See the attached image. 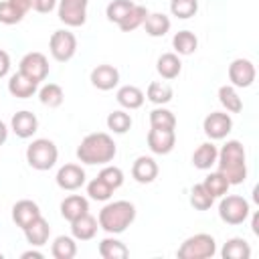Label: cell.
<instances>
[{
    "label": "cell",
    "instance_id": "cell-1",
    "mask_svg": "<svg viewBox=\"0 0 259 259\" xmlns=\"http://www.w3.org/2000/svg\"><path fill=\"white\" fill-rule=\"evenodd\" d=\"M117 154V148H115V142L109 134L105 132H95V134H89L81 140L79 148H77V158L79 162L83 164H89V166H95V164H107L115 158Z\"/></svg>",
    "mask_w": 259,
    "mask_h": 259
},
{
    "label": "cell",
    "instance_id": "cell-2",
    "mask_svg": "<svg viewBox=\"0 0 259 259\" xmlns=\"http://www.w3.org/2000/svg\"><path fill=\"white\" fill-rule=\"evenodd\" d=\"M219 172L229 180V184H241L247 178V162H245V148L237 140H229L219 156H217Z\"/></svg>",
    "mask_w": 259,
    "mask_h": 259
},
{
    "label": "cell",
    "instance_id": "cell-3",
    "mask_svg": "<svg viewBox=\"0 0 259 259\" xmlns=\"http://www.w3.org/2000/svg\"><path fill=\"white\" fill-rule=\"evenodd\" d=\"M136 221V206L130 200H115L105 204L99 210L97 223L99 227L109 233V235H119L123 233L132 223Z\"/></svg>",
    "mask_w": 259,
    "mask_h": 259
},
{
    "label": "cell",
    "instance_id": "cell-4",
    "mask_svg": "<svg viewBox=\"0 0 259 259\" xmlns=\"http://www.w3.org/2000/svg\"><path fill=\"white\" fill-rule=\"evenodd\" d=\"M59 158V150L55 146V142L47 140V138H38L32 140V144L26 148V162L30 168L34 170H51L57 164Z\"/></svg>",
    "mask_w": 259,
    "mask_h": 259
},
{
    "label": "cell",
    "instance_id": "cell-5",
    "mask_svg": "<svg viewBox=\"0 0 259 259\" xmlns=\"http://www.w3.org/2000/svg\"><path fill=\"white\" fill-rule=\"evenodd\" d=\"M214 253H217V241L206 233H196L178 247L180 259H208Z\"/></svg>",
    "mask_w": 259,
    "mask_h": 259
},
{
    "label": "cell",
    "instance_id": "cell-6",
    "mask_svg": "<svg viewBox=\"0 0 259 259\" xmlns=\"http://www.w3.org/2000/svg\"><path fill=\"white\" fill-rule=\"evenodd\" d=\"M249 212H251L249 202L243 196H237V194L223 196V200L219 204V217L227 225H241V223H245Z\"/></svg>",
    "mask_w": 259,
    "mask_h": 259
},
{
    "label": "cell",
    "instance_id": "cell-7",
    "mask_svg": "<svg viewBox=\"0 0 259 259\" xmlns=\"http://www.w3.org/2000/svg\"><path fill=\"white\" fill-rule=\"evenodd\" d=\"M49 51L55 61H71L77 53V36L71 30H55L49 40Z\"/></svg>",
    "mask_w": 259,
    "mask_h": 259
},
{
    "label": "cell",
    "instance_id": "cell-8",
    "mask_svg": "<svg viewBox=\"0 0 259 259\" xmlns=\"http://www.w3.org/2000/svg\"><path fill=\"white\" fill-rule=\"evenodd\" d=\"M18 71L22 75H26L28 79H32L34 83H40L47 79L49 75V59L38 53V51H32V53H26L22 59H20V65H18Z\"/></svg>",
    "mask_w": 259,
    "mask_h": 259
},
{
    "label": "cell",
    "instance_id": "cell-9",
    "mask_svg": "<svg viewBox=\"0 0 259 259\" xmlns=\"http://www.w3.org/2000/svg\"><path fill=\"white\" fill-rule=\"evenodd\" d=\"M89 0H59V20L67 26H83Z\"/></svg>",
    "mask_w": 259,
    "mask_h": 259
},
{
    "label": "cell",
    "instance_id": "cell-10",
    "mask_svg": "<svg viewBox=\"0 0 259 259\" xmlns=\"http://www.w3.org/2000/svg\"><path fill=\"white\" fill-rule=\"evenodd\" d=\"M231 127H233V119L225 111H212L202 121V130H204V134L210 140H223V138H227V134L231 132Z\"/></svg>",
    "mask_w": 259,
    "mask_h": 259
},
{
    "label": "cell",
    "instance_id": "cell-11",
    "mask_svg": "<svg viewBox=\"0 0 259 259\" xmlns=\"http://www.w3.org/2000/svg\"><path fill=\"white\" fill-rule=\"evenodd\" d=\"M229 81L233 87H251L255 81V65L249 59H235L229 65Z\"/></svg>",
    "mask_w": 259,
    "mask_h": 259
},
{
    "label": "cell",
    "instance_id": "cell-12",
    "mask_svg": "<svg viewBox=\"0 0 259 259\" xmlns=\"http://www.w3.org/2000/svg\"><path fill=\"white\" fill-rule=\"evenodd\" d=\"M176 144V132L174 130H160V127H152L148 132V148L154 154H170L174 150Z\"/></svg>",
    "mask_w": 259,
    "mask_h": 259
},
{
    "label": "cell",
    "instance_id": "cell-13",
    "mask_svg": "<svg viewBox=\"0 0 259 259\" xmlns=\"http://www.w3.org/2000/svg\"><path fill=\"white\" fill-rule=\"evenodd\" d=\"M57 186L63 190H77L85 184V170L79 164H65L57 172Z\"/></svg>",
    "mask_w": 259,
    "mask_h": 259
},
{
    "label": "cell",
    "instance_id": "cell-14",
    "mask_svg": "<svg viewBox=\"0 0 259 259\" xmlns=\"http://www.w3.org/2000/svg\"><path fill=\"white\" fill-rule=\"evenodd\" d=\"M119 83V71L113 65H97L91 71V85L97 87L99 91H109Z\"/></svg>",
    "mask_w": 259,
    "mask_h": 259
},
{
    "label": "cell",
    "instance_id": "cell-15",
    "mask_svg": "<svg viewBox=\"0 0 259 259\" xmlns=\"http://www.w3.org/2000/svg\"><path fill=\"white\" fill-rule=\"evenodd\" d=\"M10 127H12V132H14L18 138L26 140V138H32L34 132L38 130V119H36V115H34L32 111L22 109V111H16V113L12 115Z\"/></svg>",
    "mask_w": 259,
    "mask_h": 259
},
{
    "label": "cell",
    "instance_id": "cell-16",
    "mask_svg": "<svg viewBox=\"0 0 259 259\" xmlns=\"http://www.w3.org/2000/svg\"><path fill=\"white\" fill-rule=\"evenodd\" d=\"M40 217V208L34 200H28V198H22L18 200L14 206H12V221L20 227V229H26L34 219Z\"/></svg>",
    "mask_w": 259,
    "mask_h": 259
},
{
    "label": "cell",
    "instance_id": "cell-17",
    "mask_svg": "<svg viewBox=\"0 0 259 259\" xmlns=\"http://www.w3.org/2000/svg\"><path fill=\"white\" fill-rule=\"evenodd\" d=\"M132 176H134L136 182H140V184H150V182H154L156 176H158V164H156V160L150 158V156H140V158H136V162H134V166H132Z\"/></svg>",
    "mask_w": 259,
    "mask_h": 259
},
{
    "label": "cell",
    "instance_id": "cell-18",
    "mask_svg": "<svg viewBox=\"0 0 259 259\" xmlns=\"http://www.w3.org/2000/svg\"><path fill=\"white\" fill-rule=\"evenodd\" d=\"M97 227H99L97 219L91 217L89 212H85L79 219L71 221V233H73V237L77 241H89V239H93L95 233H97Z\"/></svg>",
    "mask_w": 259,
    "mask_h": 259
},
{
    "label": "cell",
    "instance_id": "cell-19",
    "mask_svg": "<svg viewBox=\"0 0 259 259\" xmlns=\"http://www.w3.org/2000/svg\"><path fill=\"white\" fill-rule=\"evenodd\" d=\"M36 87H38V83H34L32 79H28L26 75H22L20 71L14 73V75L10 77V81H8V91H10V95H14V97H18V99H28V97H32V95L36 93Z\"/></svg>",
    "mask_w": 259,
    "mask_h": 259
},
{
    "label": "cell",
    "instance_id": "cell-20",
    "mask_svg": "<svg viewBox=\"0 0 259 259\" xmlns=\"http://www.w3.org/2000/svg\"><path fill=\"white\" fill-rule=\"evenodd\" d=\"M85 212H89V200L85 196H81V194H71V196H67L61 202V214L69 223L75 221V219H79Z\"/></svg>",
    "mask_w": 259,
    "mask_h": 259
},
{
    "label": "cell",
    "instance_id": "cell-21",
    "mask_svg": "<svg viewBox=\"0 0 259 259\" xmlns=\"http://www.w3.org/2000/svg\"><path fill=\"white\" fill-rule=\"evenodd\" d=\"M24 231V237H26V241L32 245V247H42L47 241H49V235H51V227H49V223L42 219V214L38 217V219H34L26 229H22Z\"/></svg>",
    "mask_w": 259,
    "mask_h": 259
},
{
    "label": "cell",
    "instance_id": "cell-22",
    "mask_svg": "<svg viewBox=\"0 0 259 259\" xmlns=\"http://www.w3.org/2000/svg\"><path fill=\"white\" fill-rule=\"evenodd\" d=\"M217 156H219L217 146H214L212 142H204V144H200V146L194 150V154H192V164H194V168H198V170H210V168L217 164Z\"/></svg>",
    "mask_w": 259,
    "mask_h": 259
},
{
    "label": "cell",
    "instance_id": "cell-23",
    "mask_svg": "<svg viewBox=\"0 0 259 259\" xmlns=\"http://www.w3.org/2000/svg\"><path fill=\"white\" fill-rule=\"evenodd\" d=\"M115 97H117V103L121 107H125V109H140L144 105V99H146L144 91L140 87H136V85H123V87H119Z\"/></svg>",
    "mask_w": 259,
    "mask_h": 259
},
{
    "label": "cell",
    "instance_id": "cell-24",
    "mask_svg": "<svg viewBox=\"0 0 259 259\" xmlns=\"http://www.w3.org/2000/svg\"><path fill=\"white\" fill-rule=\"evenodd\" d=\"M156 71L160 73V77L170 81V79H176L180 75L182 63H180L176 53H164V55H160V59L156 63Z\"/></svg>",
    "mask_w": 259,
    "mask_h": 259
},
{
    "label": "cell",
    "instance_id": "cell-25",
    "mask_svg": "<svg viewBox=\"0 0 259 259\" xmlns=\"http://www.w3.org/2000/svg\"><path fill=\"white\" fill-rule=\"evenodd\" d=\"M170 18L166 16V14H162V12H152V14H148L146 16V20H144V28H146V34L148 36H154V38H158V36H164L168 30H170Z\"/></svg>",
    "mask_w": 259,
    "mask_h": 259
},
{
    "label": "cell",
    "instance_id": "cell-26",
    "mask_svg": "<svg viewBox=\"0 0 259 259\" xmlns=\"http://www.w3.org/2000/svg\"><path fill=\"white\" fill-rule=\"evenodd\" d=\"M221 255H223L225 259H249V257H251V247H249V243H247L245 239L233 237V239H229V241L225 243Z\"/></svg>",
    "mask_w": 259,
    "mask_h": 259
},
{
    "label": "cell",
    "instance_id": "cell-27",
    "mask_svg": "<svg viewBox=\"0 0 259 259\" xmlns=\"http://www.w3.org/2000/svg\"><path fill=\"white\" fill-rule=\"evenodd\" d=\"M97 249H99V255H101L103 259H125V257L130 255V249H127L121 241H117V239H113V237L103 239Z\"/></svg>",
    "mask_w": 259,
    "mask_h": 259
},
{
    "label": "cell",
    "instance_id": "cell-28",
    "mask_svg": "<svg viewBox=\"0 0 259 259\" xmlns=\"http://www.w3.org/2000/svg\"><path fill=\"white\" fill-rule=\"evenodd\" d=\"M150 12H148V8L146 6H140V4H134L132 6V10L121 18V22L117 24L123 32H132V30H136V28H140L142 24H144V20H146V16H148Z\"/></svg>",
    "mask_w": 259,
    "mask_h": 259
},
{
    "label": "cell",
    "instance_id": "cell-29",
    "mask_svg": "<svg viewBox=\"0 0 259 259\" xmlns=\"http://www.w3.org/2000/svg\"><path fill=\"white\" fill-rule=\"evenodd\" d=\"M51 253L55 259H73L77 255V243H75V237H67V235H61L53 241V247H51Z\"/></svg>",
    "mask_w": 259,
    "mask_h": 259
},
{
    "label": "cell",
    "instance_id": "cell-30",
    "mask_svg": "<svg viewBox=\"0 0 259 259\" xmlns=\"http://www.w3.org/2000/svg\"><path fill=\"white\" fill-rule=\"evenodd\" d=\"M172 47H174V51L178 55H192L196 51V47H198V38L190 30H180V32L174 34Z\"/></svg>",
    "mask_w": 259,
    "mask_h": 259
},
{
    "label": "cell",
    "instance_id": "cell-31",
    "mask_svg": "<svg viewBox=\"0 0 259 259\" xmlns=\"http://www.w3.org/2000/svg\"><path fill=\"white\" fill-rule=\"evenodd\" d=\"M172 95H174L172 87H170L168 83H162V81H152V83L148 85V91H146L148 101H152L154 105H164V103H168V101L172 99Z\"/></svg>",
    "mask_w": 259,
    "mask_h": 259
},
{
    "label": "cell",
    "instance_id": "cell-32",
    "mask_svg": "<svg viewBox=\"0 0 259 259\" xmlns=\"http://www.w3.org/2000/svg\"><path fill=\"white\" fill-rule=\"evenodd\" d=\"M219 101L229 113H239L243 109V101L233 85H223L219 87Z\"/></svg>",
    "mask_w": 259,
    "mask_h": 259
},
{
    "label": "cell",
    "instance_id": "cell-33",
    "mask_svg": "<svg viewBox=\"0 0 259 259\" xmlns=\"http://www.w3.org/2000/svg\"><path fill=\"white\" fill-rule=\"evenodd\" d=\"M38 99H40V103H42L45 107H59V105L63 103V99H65V93H63L61 85H57V83H47V85L40 87Z\"/></svg>",
    "mask_w": 259,
    "mask_h": 259
},
{
    "label": "cell",
    "instance_id": "cell-34",
    "mask_svg": "<svg viewBox=\"0 0 259 259\" xmlns=\"http://www.w3.org/2000/svg\"><path fill=\"white\" fill-rule=\"evenodd\" d=\"M202 186L214 196V198H221V196H225L227 194V190H229V180L217 170V172H210L204 180H202Z\"/></svg>",
    "mask_w": 259,
    "mask_h": 259
},
{
    "label": "cell",
    "instance_id": "cell-35",
    "mask_svg": "<svg viewBox=\"0 0 259 259\" xmlns=\"http://www.w3.org/2000/svg\"><path fill=\"white\" fill-rule=\"evenodd\" d=\"M150 125L160 127V130H174L176 127V117L170 109L166 107H156L150 111Z\"/></svg>",
    "mask_w": 259,
    "mask_h": 259
},
{
    "label": "cell",
    "instance_id": "cell-36",
    "mask_svg": "<svg viewBox=\"0 0 259 259\" xmlns=\"http://www.w3.org/2000/svg\"><path fill=\"white\" fill-rule=\"evenodd\" d=\"M212 202H214V196L202 186V182L200 184H194L190 188V204L196 210H208L212 206Z\"/></svg>",
    "mask_w": 259,
    "mask_h": 259
},
{
    "label": "cell",
    "instance_id": "cell-37",
    "mask_svg": "<svg viewBox=\"0 0 259 259\" xmlns=\"http://www.w3.org/2000/svg\"><path fill=\"white\" fill-rule=\"evenodd\" d=\"M107 127H109L113 134H125V132L132 127V115L125 113L123 109L111 111V113L107 115Z\"/></svg>",
    "mask_w": 259,
    "mask_h": 259
},
{
    "label": "cell",
    "instance_id": "cell-38",
    "mask_svg": "<svg viewBox=\"0 0 259 259\" xmlns=\"http://www.w3.org/2000/svg\"><path fill=\"white\" fill-rule=\"evenodd\" d=\"M132 6H134V0H113V2L107 4V8H105V16H107L109 22L119 24L121 18L132 10Z\"/></svg>",
    "mask_w": 259,
    "mask_h": 259
},
{
    "label": "cell",
    "instance_id": "cell-39",
    "mask_svg": "<svg viewBox=\"0 0 259 259\" xmlns=\"http://www.w3.org/2000/svg\"><path fill=\"white\" fill-rule=\"evenodd\" d=\"M198 10V0H170V12L176 18H190Z\"/></svg>",
    "mask_w": 259,
    "mask_h": 259
},
{
    "label": "cell",
    "instance_id": "cell-40",
    "mask_svg": "<svg viewBox=\"0 0 259 259\" xmlns=\"http://www.w3.org/2000/svg\"><path fill=\"white\" fill-rule=\"evenodd\" d=\"M97 176H99L111 190H117V188L123 184V172H121V168H117V166H105Z\"/></svg>",
    "mask_w": 259,
    "mask_h": 259
},
{
    "label": "cell",
    "instance_id": "cell-41",
    "mask_svg": "<svg viewBox=\"0 0 259 259\" xmlns=\"http://www.w3.org/2000/svg\"><path fill=\"white\" fill-rule=\"evenodd\" d=\"M87 194H89L93 200H101V202H103V200H109V196L113 194V190L97 176V178H93V180L87 184Z\"/></svg>",
    "mask_w": 259,
    "mask_h": 259
},
{
    "label": "cell",
    "instance_id": "cell-42",
    "mask_svg": "<svg viewBox=\"0 0 259 259\" xmlns=\"http://www.w3.org/2000/svg\"><path fill=\"white\" fill-rule=\"evenodd\" d=\"M24 18V14L20 10H16L8 0L0 2V22L2 24H18Z\"/></svg>",
    "mask_w": 259,
    "mask_h": 259
},
{
    "label": "cell",
    "instance_id": "cell-43",
    "mask_svg": "<svg viewBox=\"0 0 259 259\" xmlns=\"http://www.w3.org/2000/svg\"><path fill=\"white\" fill-rule=\"evenodd\" d=\"M55 6H57V0H32V8L36 12H40V14L51 12Z\"/></svg>",
    "mask_w": 259,
    "mask_h": 259
},
{
    "label": "cell",
    "instance_id": "cell-44",
    "mask_svg": "<svg viewBox=\"0 0 259 259\" xmlns=\"http://www.w3.org/2000/svg\"><path fill=\"white\" fill-rule=\"evenodd\" d=\"M8 71H10V57H8V53H6V51H2V49H0V79H2V77H6V75H8Z\"/></svg>",
    "mask_w": 259,
    "mask_h": 259
},
{
    "label": "cell",
    "instance_id": "cell-45",
    "mask_svg": "<svg viewBox=\"0 0 259 259\" xmlns=\"http://www.w3.org/2000/svg\"><path fill=\"white\" fill-rule=\"evenodd\" d=\"M16 10H20L24 16H26V12L32 8V0H8Z\"/></svg>",
    "mask_w": 259,
    "mask_h": 259
},
{
    "label": "cell",
    "instance_id": "cell-46",
    "mask_svg": "<svg viewBox=\"0 0 259 259\" xmlns=\"http://www.w3.org/2000/svg\"><path fill=\"white\" fill-rule=\"evenodd\" d=\"M20 257H22V259H30V257H32V259H42V253H40V251H32V249H30V251H24Z\"/></svg>",
    "mask_w": 259,
    "mask_h": 259
},
{
    "label": "cell",
    "instance_id": "cell-47",
    "mask_svg": "<svg viewBox=\"0 0 259 259\" xmlns=\"http://www.w3.org/2000/svg\"><path fill=\"white\" fill-rule=\"evenodd\" d=\"M6 138H8V127L4 121H0V146L6 142Z\"/></svg>",
    "mask_w": 259,
    "mask_h": 259
},
{
    "label": "cell",
    "instance_id": "cell-48",
    "mask_svg": "<svg viewBox=\"0 0 259 259\" xmlns=\"http://www.w3.org/2000/svg\"><path fill=\"white\" fill-rule=\"evenodd\" d=\"M251 227H253V233H255V235H259V214H257V212L253 214V221H251Z\"/></svg>",
    "mask_w": 259,
    "mask_h": 259
}]
</instances>
